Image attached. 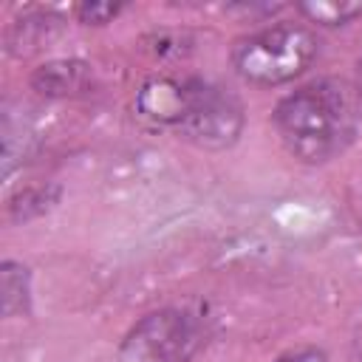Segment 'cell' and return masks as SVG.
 Instances as JSON below:
<instances>
[{"label":"cell","mask_w":362,"mask_h":362,"mask_svg":"<svg viewBox=\"0 0 362 362\" xmlns=\"http://www.w3.org/2000/svg\"><path fill=\"white\" fill-rule=\"evenodd\" d=\"M297 11L317 25H345L362 17V0H308L297 3Z\"/></svg>","instance_id":"5b68a950"},{"label":"cell","mask_w":362,"mask_h":362,"mask_svg":"<svg viewBox=\"0 0 362 362\" xmlns=\"http://www.w3.org/2000/svg\"><path fill=\"white\" fill-rule=\"evenodd\" d=\"M274 127L294 158L320 164L354 139L356 107L345 85L322 79L288 93L274 110Z\"/></svg>","instance_id":"6da1fadb"},{"label":"cell","mask_w":362,"mask_h":362,"mask_svg":"<svg viewBox=\"0 0 362 362\" xmlns=\"http://www.w3.org/2000/svg\"><path fill=\"white\" fill-rule=\"evenodd\" d=\"M122 11L119 3H82L76 8V14L82 17V23H107Z\"/></svg>","instance_id":"52a82bcc"},{"label":"cell","mask_w":362,"mask_h":362,"mask_svg":"<svg viewBox=\"0 0 362 362\" xmlns=\"http://www.w3.org/2000/svg\"><path fill=\"white\" fill-rule=\"evenodd\" d=\"M0 277H3V283H0L3 311L6 314H14L25 303V269L17 266V263H3V274Z\"/></svg>","instance_id":"8992f818"},{"label":"cell","mask_w":362,"mask_h":362,"mask_svg":"<svg viewBox=\"0 0 362 362\" xmlns=\"http://www.w3.org/2000/svg\"><path fill=\"white\" fill-rule=\"evenodd\" d=\"M277 362H328V359H325V354L317 351V348H300V351H291V354L280 356Z\"/></svg>","instance_id":"ba28073f"},{"label":"cell","mask_w":362,"mask_h":362,"mask_svg":"<svg viewBox=\"0 0 362 362\" xmlns=\"http://www.w3.org/2000/svg\"><path fill=\"white\" fill-rule=\"evenodd\" d=\"M175 127L184 133V139L201 147L221 150V147H229L240 136L243 107L238 96H232L226 88L212 85L206 79H189L187 105Z\"/></svg>","instance_id":"277c9868"},{"label":"cell","mask_w":362,"mask_h":362,"mask_svg":"<svg viewBox=\"0 0 362 362\" xmlns=\"http://www.w3.org/2000/svg\"><path fill=\"white\" fill-rule=\"evenodd\" d=\"M320 42L311 28L274 23L240 37L232 48L235 71L252 85H283L300 76L317 57Z\"/></svg>","instance_id":"7a4b0ae2"},{"label":"cell","mask_w":362,"mask_h":362,"mask_svg":"<svg viewBox=\"0 0 362 362\" xmlns=\"http://www.w3.org/2000/svg\"><path fill=\"white\" fill-rule=\"evenodd\" d=\"M201 331L195 317L178 308H161L141 317L119 348V362H189Z\"/></svg>","instance_id":"3957f363"}]
</instances>
